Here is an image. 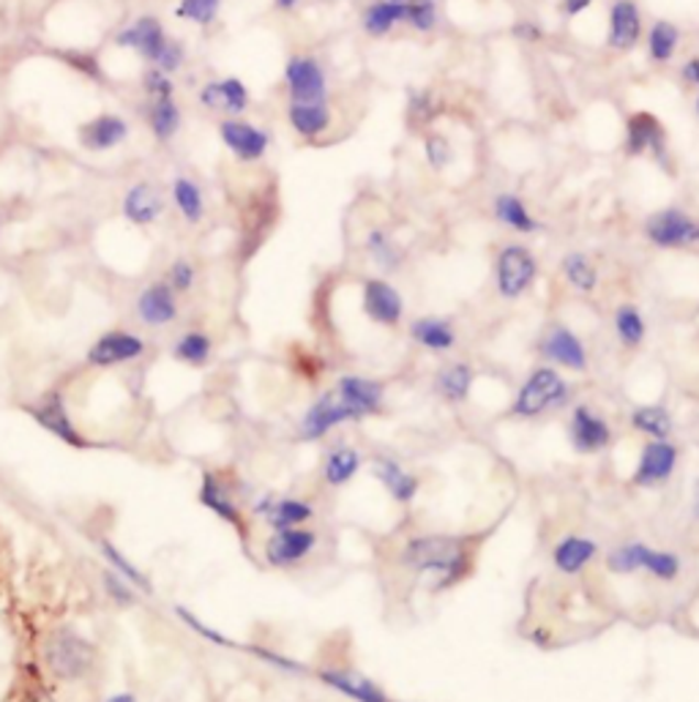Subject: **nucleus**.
Returning <instances> with one entry per match:
<instances>
[{"label":"nucleus","instance_id":"f257e3e1","mask_svg":"<svg viewBox=\"0 0 699 702\" xmlns=\"http://www.w3.org/2000/svg\"><path fill=\"white\" fill-rule=\"evenodd\" d=\"M400 563L418 574H437V591L457 585L473 569L468 539L459 536H416L400 552Z\"/></svg>","mask_w":699,"mask_h":702},{"label":"nucleus","instance_id":"f03ea898","mask_svg":"<svg viewBox=\"0 0 699 702\" xmlns=\"http://www.w3.org/2000/svg\"><path fill=\"white\" fill-rule=\"evenodd\" d=\"M96 659H99L96 645L69 626L53 628L42 643L44 670L61 683H77L88 678Z\"/></svg>","mask_w":699,"mask_h":702},{"label":"nucleus","instance_id":"7ed1b4c3","mask_svg":"<svg viewBox=\"0 0 699 702\" xmlns=\"http://www.w3.org/2000/svg\"><path fill=\"white\" fill-rule=\"evenodd\" d=\"M116 44L118 47L134 50L142 61L162 69L164 75H175L186 61L184 44L173 42L162 22L151 14H142L134 22H129L123 31H118Z\"/></svg>","mask_w":699,"mask_h":702},{"label":"nucleus","instance_id":"20e7f679","mask_svg":"<svg viewBox=\"0 0 699 702\" xmlns=\"http://www.w3.org/2000/svg\"><path fill=\"white\" fill-rule=\"evenodd\" d=\"M571 402V386L555 366H536L531 375L522 381L520 391L511 405L514 418H542L547 413L560 410Z\"/></svg>","mask_w":699,"mask_h":702},{"label":"nucleus","instance_id":"39448f33","mask_svg":"<svg viewBox=\"0 0 699 702\" xmlns=\"http://www.w3.org/2000/svg\"><path fill=\"white\" fill-rule=\"evenodd\" d=\"M538 271H542V265H538L536 252L527 243L505 241L494 254V290L505 301H516L536 285Z\"/></svg>","mask_w":699,"mask_h":702},{"label":"nucleus","instance_id":"423d86ee","mask_svg":"<svg viewBox=\"0 0 699 702\" xmlns=\"http://www.w3.org/2000/svg\"><path fill=\"white\" fill-rule=\"evenodd\" d=\"M642 238L662 252L699 249V219L680 206L658 208L642 222Z\"/></svg>","mask_w":699,"mask_h":702},{"label":"nucleus","instance_id":"0eeeda50","mask_svg":"<svg viewBox=\"0 0 699 702\" xmlns=\"http://www.w3.org/2000/svg\"><path fill=\"white\" fill-rule=\"evenodd\" d=\"M623 154L629 158H653L658 167L669 169V140L662 118L647 110H636L626 118V134H623Z\"/></svg>","mask_w":699,"mask_h":702},{"label":"nucleus","instance_id":"6e6552de","mask_svg":"<svg viewBox=\"0 0 699 702\" xmlns=\"http://www.w3.org/2000/svg\"><path fill=\"white\" fill-rule=\"evenodd\" d=\"M25 413L44 429V432H50L55 440L69 446V449H90V440L85 438L83 429L74 424L64 391H44V394L36 396L31 405H25Z\"/></svg>","mask_w":699,"mask_h":702},{"label":"nucleus","instance_id":"1a4fd4ad","mask_svg":"<svg viewBox=\"0 0 699 702\" xmlns=\"http://www.w3.org/2000/svg\"><path fill=\"white\" fill-rule=\"evenodd\" d=\"M348 421H361V418H358V413L345 405L342 396L331 388L326 391V394L317 396L309 405V410L304 413L298 427V438L304 440V443H317V440L326 438L331 429L342 427V424Z\"/></svg>","mask_w":699,"mask_h":702},{"label":"nucleus","instance_id":"9d476101","mask_svg":"<svg viewBox=\"0 0 699 702\" xmlns=\"http://www.w3.org/2000/svg\"><path fill=\"white\" fill-rule=\"evenodd\" d=\"M148 342L134 331H123V328H112L101 337L94 339V344L85 353V361L96 370H112V366L134 364L145 355Z\"/></svg>","mask_w":699,"mask_h":702},{"label":"nucleus","instance_id":"9b49d317","mask_svg":"<svg viewBox=\"0 0 699 702\" xmlns=\"http://www.w3.org/2000/svg\"><path fill=\"white\" fill-rule=\"evenodd\" d=\"M284 88L290 101H328L326 66L315 55H293L284 64Z\"/></svg>","mask_w":699,"mask_h":702},{"label":"nucleus","instance_id":"f8f14e48","mask_svg":"<svg viewBox=\"0 0 699 702\" xmlns=\"http://www.w3.org/2000/svg\"><path fill=\"white\" fill-rule=\"evenodd\" d=\"M538 355H542L547 364L560 366V370L568 372H588L590 366V355L585 342L571 331V328L563 326V322L549 326V331L538 339Z\"/></svg>","mask_w":699,"mask_h":702},{"label":"nucleus","instance_id":"ddd939ff","mask_svg":"<svg viewBox=\"0 0 699 702\" xmlns=\"http://www.w3.org/2000/svg\"><path fill=\"white\" fill-rule=\"evenodd\" d=\"M361 309L374 326L396 328L405 317V298L383 276H369L361 285Z\"/></svg>","mask_w":699,"mask_h":702},{"label":"nucleus","instance_id":"4468645a","mask_svg":"<svg viewBox=\"0 0 699 702\" xmlns=\"http://www.w3.org/2000/svg\"><path fill=\"white\" fill-rule=\"evenodd\" d=\"M317 547V534L306 525L301 528H282L265 539L263 558L271 569H293V566L304 563Z\"/></svg>","mask_w":699,"mask_h":702},{"label":"nucleus","instance_id":"2eb2a0df","mask_svg":"<svg viewBox=\"0 0 699 702\" xmlns=\"http://www.w3.org/2000/svg\"><path fill=\"white\" fill-rule=\"evenodd\" d=\"M645 36V22L636 0H612L607 14V39L604 44L612 53H634Z\"/></svg>","mask_w":699,"mask_h":702},{"label":"nucleus","instance_id":"dca6fc26","mask_svg":"<svg viewBox=\"0 0 699 702\" xmlns=\"http://www.w3.org/2000/svg\"><path fill=\"white\" fill-rule=\"evenodd\" d=\"M219 138L225 149L243 164L260 162L271 149V134L243 118H225L219 123Z\"/></svg>","mask_w":699,"mask_h":702},{"label":"nucleus","instance_id":"f3484780","mask_svg":"<svg viewBox=\"0 0 699 702\" xmlns=\"http://www.w3.org/2000/svg\"><path fill=\"white\" fill-rule=\"evenodd\" d=\"M678 446L673 440H647L640 451V462H636L634 486L640 490H651V486H662L673 479L675 468H678Z\"/></svg>","mask_w":699,"mask_h":702},{"label":"nucleus","instance_id":"a211bd4d","mask_svg":"<svg viewBox=\"0 0 699 702\" xmlns=\"http://www.w3.org/2000/svg\"><path fill=\"white\" fill-rule=\"evenodd\" d=\"M568 440L577 454H599L612 443V427L590 405H577L568 418Z\"/></svg>","mask_w":699,"mask_h":702},{"label":"nucleus","instance_id":"6ab92c4d","mask_svg":"<svg viewBox=\"0 0 699 702\" xmlns=\"http://www.w3.org/2000/svg\"><path fill=\"white\" fill-rule=\"evenodd\" d=\"M197 501H200V506L208 508L210 514H216L221 523H227L230 528H236L238 536L249 534L243 508L238 506L236 495H232V490L227 486V481L221 479L219 473H214V470H206V473H203L200 490H197Z\"/></svg>","mask_w":699,"mask_h":702},{"label":"nucleus","instance_id":"aec40b11","mask_svg":"<svg viewBox=\"0 0 699 702\" xmlns=\"http://www.w3.org/2000/svg\"><path fill=\"white\" fill-rule=\"evenodd\" d=\"M252 514L263 519L271 530L282 528H301L315 517V506L301 497H280V495H263L252 506Z\"/></svg>","mask_w":699,"mask_h":702},{"label":"nucleus","instance_id":"412c9836","mask_svg":"<svg viewBox=\"0 0 699 702\" xmlns=\"http://www.w3.org/2000/svg\"><path fill=\"white\" fill-rule=\"evenodd\" d=\"M138 317L148 328H167L170 322L178 320V293L167 282H151L142 287L138 296Z\"/></svg>","mask_w":699,"mask_h":702},{"label":"nucleus","instance_id":"4be33fe9","mask_svg":"<svg viewBox=\"0 0 699 702\" xmlns=\"http://www.w3.org/2000/svg\"><path fill=\"white\" fill-rule=\"evenodd\" d=\"M127 138L129 123L116 112H101V116L90 118L77 129L79 145L90 151V154H105V151L118 149L121 143H127Z\"/></svg>","mask_w":699,"mask_h":702},{"label":"nucleus","instance_id":"5701e85b","mask_svg":"<svg viewBox=\"0 0 699 702\" xmlns=\"http://www.w3.org/2000/svg\"><path fill=\"white\" fill-rule=\"evenodd\" d=\"M287 123L301 140L317 143L334 127V110L328 101H287Z\"/></svg>","mask_w":699,"mask_h":702},{"label":"nucleus","instance_id":"b1692460","mask_svg":"<svg viewBox=\"0 0 699 702\" xmlns=\"http://www.w3.org/2000/svg\"><path fill=\"white\" fill-rule=\"evenodd\" d=\"M200 105L227 118H241L249 107V88L238 77L210 79L200 88Z\"/></svg>","mask_w":699,"mask_h":702},{"label":"nucleus","instance_id":"393cba45","mask_svg":"<svg viewBox=\"0 0 699 702\" xmlns=\"http://www.w3.org/2000/svg\"><path fill=\"white\" fill-rule=\"evenodd\" d=\"M342 402L358 413V418L374 416V413L383 410V396L385 386L380 381L363 375H342L334 386Z\"/></svg>","mask_w":699,"mask_h":702},{"label":"nucleus","instance_id":"a878e982","mask_svg":"<svg viewBox=\"0 0 699 702\" xmlns=\"http://www.w3.org/2000/svg\"><path fill=\"white\" fill-rule=\"evenodd\" d=\"M326 687H331L334 692L345 694L352 702H394L389 694L383 692V687L372 681V678L361 676L356 670H320L317 672Z\"/></svg>","mask_w":699,"mask_h":702},{"label":"nucleus","instance_id":"bb28decb","mask_svg":"<svg viewBox=\"0 0 699 702\" xmlns=\"http://www.w3.org/2000/svg\"><path fill=\"white\" fill-rule=\"evenodd\" d=\"M492 217L494 222L503 224L511 233L533 235L542 230V222H538L536 213H533L531 206H527L520 195H514V191H500V195L494 197Z\"/></svg>","mask_w":699,"mask_h":702},{"label":"nucleus","instance_id":"cd10ccee","mask_svg":"<svg viewBox=\"0 0 699 702\" xmlns=\"http://www.w3.org/2000/svg\"><path fill=\"white\" fill-rule=\"evenodd\" d=\"M121 213L123 219H129L132 224H153L164 213V200L162 191L151 184H134L129 186L127 195L121 200Z\"/></svg>","mask_w":699,"mask_h":702},{"label":"nucleus","instance_id":"c85d7f7f","mask_svg":"<svg viewBox=\"0 0 699 702\" xmlns=\"http://www.w3.org/2000/svg\"><path fill=\"white\" fill-rule=\"evenodd\" d=\"M372 475L380 481V484L389 490V495L394 497L396 503H411L413 497L418 495L421 490V481L411 470H405L396 460L391 457H374L372 460Z\"/></svg>","mask_w":699,"mask_h":702},{"label":"nucleus","instance_id":"c756f323","mask_svg":"<svg viewBox=\"0 0 699 702\" xmlns=\"http://www.w3.org/2000/svg\"><path fill=\"white\" fill-rule=\"evenodd\" d=\"M411 339L429 353H448L457 348V331L446 317H416L411 322Z\"/></svg>","mask_w":699,"mask_h":702},{"label":"nucleus","instance_id":"7c9ffc66","mask_svg":"<svg viewBox=\"0 0 699 702\" xmlns=\"http://www.w3.org/2000/svg\"><path fill=\"white\" fill-rule=\"evenodd\" d=\"M596 555H599V545L593 539H588V536H566L553 549V563L560 574L574 577L588 569L596 560Z\"/></svg>","mask_w":699,"mask_h":702},{"label":"nucleus","instance_id":"2f4dec72","mask_svg":"<svg viewBox=\"0 0 699 702\" xmlns=\"http://www.w3.org/2000/svg\"><path fill=\"white\" fill-rule=\"evenodd\" d=\"M560 274L566 285L579 296H593L601 285V271L585 252H568L560 260Z\"/></svg>","mask_w":699,"mask_h":702},{"label":"nucleus","instance_id":"473e14b6","mask_svg":"<svg viewBox=\"0 0 699 702\" xmlns=\"http://www.w3.org/2000/svg\"><path fill=\"white\" fill-rule=\"evenodd\" d=\"M680 39H684V33L673 20H653L651 28L645 31L647 61L656 66L669 64L678 55Z\"/></svg>","mask_w":699,"mask_h":702},{"label":"nucleus","instance_id":"72a5a7b5","mask_svg":"<svg viewBox=\"0 0 699 702\" xmlns=\"http://www.w3.org/2000/svg\"><path fill=\"white\" fill-rule=\"evenodd\" d=\"M405 6L407 3H389V0H372L361 14V28L367 36L385 39L405 25Z\"/></svg>","mask_w":699,"mask_h":702},{"label":"nucleus","instance_id":"f704fd0d","mask_svg":"<svg viewBox=\"0 0 699 702\" xmlns=\"http://www.w3.org/2000/svg\"><path fill=\"white\" fill-rule=\"evenodd\" d=\"M473 381H476L473 366L465 364V361H454V364H446L440 372H437L435 388L446 402H451V405H462V402H468L470 391H473Z\"/></svg>","mask_w":699,"mask_h":702},{"label":"nucleus","instance_id":"c9c22d12","mask_svg":"<svg viewBox=\"0 0 699 702\" xmlns=\"http://www.w3.org/2000/svg\"><path fill=\"white\" fill-rule=\"evenodd\" d=\"M363 249H367L369 260L378 265L383 274H396L405 263V252H402L400 243L394 241V235L383 228H372L363 238Z\"/></svg>","mask_w":699,"mask_h":702},{"label":"nucleus","instance_id":"e433bc0d","mask_svg":"<svg viewBox=\"0 0 699 702\" xmlns=\"http://www.w3.org/2000/svg\"><path fill=\"white\" fill-rule=\"evenodd\" d=\"M631 427L651 440H669L675 418L664 405H640L631 410Z\"/></svg>","mask_w":699,"mask_h":702},{"label":"nucleus","instance_id":"4c0bfd02","mask_svg":"<svg viewBox=\"0 0 699 702\" xmlns=\"http://www.w3.org/2000/svg\"><path fill=\"white\" fill-rule=\"evenodd\" d=\"M361 470V454L352 446H334L323 460V479L328 486H345Z\"/></svg>","mask_w":699,"mask_h":702},{"label":"nucleus","instance_id":"58836bf2","mask_svg":"<svg viewBox=\"0 0 699 702\" xmlns=\"http://www.w3.org/2000/svg\"><path fill=\"white\" fill-rule=\"evenodd\" d=\"M210 355H214V339L206 331H197V328L184 331L173 342V359L186 366H197L200 370V366L208 364Z\"/></svg>","mask_w":699,"mask_h":702},{"label":"nucleus","instance_id":"ea45409f","mask_svg":"<svg viewBox=\"0 0 699 702\" xmlns=\"http://www.w3.org/2000/svg\"><path fill=\"white\" fill-rule=\"evenodd\" d=\"M148 127L159 143H170L181 129V107L175 105V96L167 99H151L148 105Z\"/></svg>","mask_w":699,"mask_h":702},{"label":"nucleus","instance_id":"a19ab883","mask_svg":"<svg viewBox=\"0 0 699 702\" xmlns=\"http://www.w3.org/2000/svg\"><path fill=\"white\" fill-rule=\"evenodd\" d=\"M612 326H615V337L623 348L634 350L645 342L647 322L645 315H642L640 307H634V304H621V307L615 309V317H612Z\"/></svg>","mask_w":699,"mask_h":702},{"label":"nucleus","instance_id":"79ce46f5","mask_svg":"<svg viewBox=\"0 0 699 702\" xmlns=\"http://www.w3.org/2000/svg\"><path fill=\"white\" fill-rule=\"evenodd\" d=\"M173 200L186 222H203V217H206V197H203V189L195 180L186 178V175H178V178L173 180Z\"/></svg>","mask_w":699,"mask_h":702},{"label":"nucleus","instance_id":"37998d69","mask_svg":"<svg viewBox=\"0 0 699 702\" xmlns=\"http://www.w3.org/2000/svg\"><path fill=\"white\" fill-rule=\"evenodd\" d=\"M99 549H101V558H105V563L110 566V569L116 571V574H121L123 580H127L129 585L134 588V591L153 593V585H151V580L145 577V571L138 569V566H134L132 560H129L127 555L121 552V549L112 545V541H101Z\"/></svg>","mask_w":699,"mask_h":702},{"label":"nucleus","instance_id":"c03bdc74","mask_svg":"<svg viewBox=\"0 0 699 702\" xmlns=\"http://www.w3.org/2000/svg\"><path fill=\"white\" fill-rule=\"evenodd\" d=\"M440 110H443L440 99H437L429 88H418L407 94L405 112H407V123H411L413 129L432 127V123L437 121V116H440Z\"/></svg>","mask_w":699,"mask_h":702},{"label":"nucleus","instance_id":"a18cd8bd","mask_svg":"<svg viewBox=\"0 0 699 702\" xmlns=\"http://www.w3.org/2000/svg\"><path fill=\"white\" fill-rule=\"evenodd\" d=\"M680 558L669 549H656L645 547V558H642V571H647L651 577H656L658 582H675L680 577Z\"/></svg>","mask_w":699,"mask_h":702},{"label":"nucleus","instance_id":"49530a36","mask_svg":"<svg viewBox=\"0 0 699 702\" xmlns=\"http://www.w3.org/2000/svg\"><path fill=\"white\" fill-rule=\"evenodd\" d=\"M645 547L642 541H631V545L612 547L607 552L604 563L612 574H634V571H642V558H645Z\"/></svg>","mask_w":699,"mask_h":702},{"label":"nucleus","instance_id":"de8ad7c7","mask_svg":"<svg viewBox=\"0 0 699 702\" xmlns=\"http://www.w3.org/2000/svg\"><path fill=\"white\" fill-rule=\"evenodd\" d=\"M440 22L435 0H413L405 6V25L416 33H432Z\"/></svg>","mask_w":699,"mask_h":702},{"label":"nucleus","instance_id":"09e8293b","mask_svg":"<svg viewBox=\"0 0 699 702\" xmlns=\"http://www.w3.org/2000/svg\"><path fill=\"white\" fill-rule=\"evenodd\" d=\"M221 0H178V9H175V17L186 22H195V25L208 28L214 25L216 17H219Z\"/></svg>","mask_w":699,"mask_h":702},{"label":"nucleus","instance_id":"8fccbe9b","mask_svg":"<svg viewBox=\"0 0 699 702\" xmlns=\"http://www.w3.org/2000/svg\"><path fill=\"white\" fill-rule=\"evenodd\" d=\"M424 158L429 164V169L435 173H443L448 164L454 162V145L451 140L443 132H426L424 134Z\"/></svg>","mask_w":699,"mask_h":702},{"label":"nucleus","instance_id":"3c124183","mask_svg":"<svg viewBox=\"0 0 699 702\" xmlns=\"http://www.w3.org/2000/svg\"><path fill=\"white\" fill-rule=\"evenodd\" d=\"M101 588H105V593L118 604V607H132V604H138V591L112 569L101 571Z\"/></svg>","mask_w":699,"mask_h":702},{"label":"nucleus","instance_id":"603ef678","mask_svg":"<svg viewBox=\"0 0 699 702\" xmlns=\"http://www.w3.org/2000/svg\"><path fill=\"white\" fill-rule=\"evenodd\" d=\"M164 282H167V285L173 287L175 293H189L192 287H195V282H197L195 265H192L186 257L173 260V263H170V268H167V276H164Z\"/></svg>","mask_w":699,"mask_h":702},{"label":"nucleus","instance_id":"864d4df0","mask_svg":"<svg viewBox=\"0 0 699 702\" xmlns=\"http://www.w3.org/2000/svg\"><path fill=\"white\" fill-rule=\"evenodd\" d=\"M142 88H145L148 99H167V96H175L173 77L164 75L156 66H151V69L142 75Z\"/></svg>","mask_w":699,"mask_h":702},{"label":"nucleus","instance_id":"5fc2aeb1","mask_svg":"<svg viewBox=\"0 0 699 702\" xmlns=\"http://www.w3.org/2000/svg\"><path fill=\"white\" fill-rule=\"evenodd\" d=\"M511 36H514L516 42H522V44H538L547 39V31H544V28L538 25L536 20H527V17H522V20H516L514 25H511Z\"/></svg>","mask_w":699,"mask_h":702},{"label":"nucleus","instance_id":"6e6d98bb","mask_svg":"<svg viewBox=\"0 0 699 702\" xmlns=\"http://www.w3.org/2000/svg\"><path fill=\"white\" fill-rule=\"evenodd\" d=\"M17 702H58V700L53 698V692H50L42 681H33L20 689V698H17Z\"/></svg>","mask_w":699,"mask_h":702},{"label":"nucleus","instance_id":"4d7b16f0","mask_svg":"<svg viewBox=\"0 0 699 702\" xmlns=\"http://www.w3.org/2000/svg\"><path fill=\"white\" fill-rule=\"evenodd\" d=\"M678 77L684 85H691V88H699V55H691L689 61H684L678 69Z\"/></svg>","mask_w":699,"mask_h":702},{"label":"nucleus","instance_id":"13d9d810","mask_svg":"<svg viewBox=\"0 0 699 702\" xmlns=\"http://www.w3.org/2000/svg\"><path fill=\"white\" fill-rule=\"evenodd\" d=\"M593 6V0H560V9L566 17H579Z\"/></svg>","mask_w":699,"mask_h":702},{"label":"nucleus","instance_id":"bf43d9fd","mask_svg":"<svg viewBox=\"0 0 699 702\" xmlns=\"http://www.w3.org/2000/svg\"><path fill=\"white\" fill-rule=\"evenodd\" d=\"M691 517L699 523V479L695 481V490H691Z\"/></svg>","mask_w":699,"mask_h":702},{"label":"nucleus","instance_id":"052dcab7","mask_svg":"<svg viewBox=\"0 0 699 702\" xmlns=\"http://www.w3.org/2000/svg\"><path fill=\"white\" fill-rule=\"evenodd\" d=\"M105 702H138V698H134L132 692H116V694H110V698H107Z\"/></svg>","mask_w":699,"mask_h":702},{"label":"nucleus","instance_id":"680f3d73","mask_svg":"<svg viewBox=\"0 0 699 702\" xmlns=\"http://www.w3.org/2000/svg\"><path fill=\"white\" fill-rule=\"evenodd\" d=\"M274 3H276V9H282V11H295L298 9L301 0H274Z\"/></svg>","mask_w":699,"mask_h":702},{"label":"nucleus","instance_id":"e2e57ef3","mask_svg":"<svg viewBox=\"0 0 699 702\" xmlns=\"http://www.w3.org/2000/svg\"><path fill=\"white\" fill-rule=\"evenodd\" d=\"M695 112H697V118H699V94H697V99H695Z\"/></svg>","mask_w":699,"mask_h":702},{"label":"nucleus","instance_id":"0e129e2a","mask_svg":"<svg viewBox=\"0 0 699 702\" xmlns=\"http://www.w3.org/2000/svg\"><path fill=\"white\" fill-rule=\"evenodd\" d=\"M389 3H413V0H389Z\"/></svg>","mask_w":699,"mask_h":702}]
</instances>
